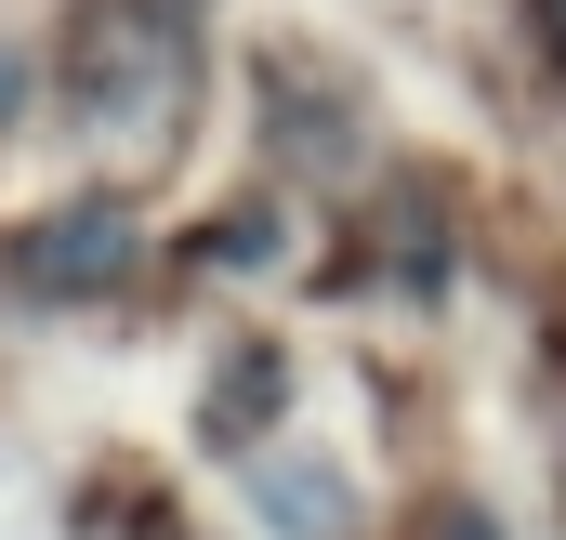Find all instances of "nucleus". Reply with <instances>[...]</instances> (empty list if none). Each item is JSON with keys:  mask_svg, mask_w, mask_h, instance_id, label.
Segmentation results:
<instances>
[{"mask_svg": "<svg viewBox=\"0 0 566 540\" xmlns=\"http://www.w3.org/2000/svg\"><path fill=\"white\" fill-rule=\"evenodd\" d=\"M13 93H27V80H13V53H0V120H13Z\"/></svg>", "mask_w": 566, "mask_h": 540, "instance_id": "nucleus-1", "label": "nucleus"}]
</instances>
